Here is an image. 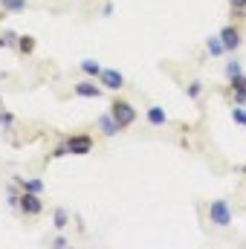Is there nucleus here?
I'll return each instance as SVG.
<instances>
[{
	"label": "nucleus",
	"instance_id": "nucleus-17",
	"mask_svg": "<svg viewBox=\"0 0 246 249\" xmlns=\"http://www.w3.org/2000/svg\"><path fill=\"white\" fill-rule=\"evenodd\" d=\"M226 93H229V102L232 105H246V87L244 84H226Z\"/></svg>",
	"mask_w": 246,
	"mask_h": 249
},
{
	"label": "nucleus",
	"instance_id": "nucleus-7",
	"mask_svg": "<svg viewBox=\"0 0 246 249\" xmlns=\"http://www.w3.org/2000/svg\"><path fill=\"white\" fill-rule=\"evenodd\" d=\"M18 212H20V214H26V217L41 214V212H44V200H41V194L23 191V194H20V203H18Z\"/></svg>",
	"mask_w": 246,
	"mask_h": 249
},
{
	"label": "nucleus",
	"instance_id": "nucleus-12",
	"mask_svg": "<svg viewBox=\"0 0 246 249\" xmlns=\"http://www.w3.org/2000/svg\"><path fill=\"white\" fill-rule=\"evenodd\" d=\"M241 75H246L244 61H241V58H229L226 67H223V78H226V81H235V78H241Z\"/></svg>",
	"mask_w": 246,
	"mask_h": 249
},
{
	"label": "nucleus",
	"instance_id": "nucleus-3",
	"mask_svg": "<svg viewBox=\"0 0 246 249\" xmlns=\"http://www.w3.org/2000/svg\"><path fill=\"white\" fill-rule=\"evenodd\" d=\"M217 35H220V41H223V47H226V53H229V55H235V53L244 47V29H241L235 20L223 23Z\"/></svg>",
	"mask_w": 246,
	"mask_h": 249
},
{
	"label": "nucleus",
	"instance_id": "nucleus-16",
	"mask_svg": "<svg viewBox=\"0 0 246 249\" xmlns=\"http://www.w3.org/2000/svg\"><path fill=\"white\" fill-rule=\"evenodd\" d=\"M183 90H185V96H188L194 105H200V99H203V78H191Z\"/></svg>",
	"mask_w": 246,
	"mask_h": 249
},
{
	"label": "nucleus",
	"instance_id": "nucleus-5",
	"mask_svg": "<svg viewBox=\"0 0 246 249\" xmlns=\"http://www.w3.org/2000/svg\"><path fill=\"white\" fill-rule=\"evenodd\" d=\"M99 84L105 87V90H110V93H119L127 87V78H124L122 70H113V67H105L102 70V75H99Z\"/></svg>",
	"mask_w": 246,
	"mask_h": 249
},
{
	"label": "nucleus",
	"instance_id": "nucleus-24",
	"mask_svg": "<svg viewBox=\"0 0 246 249\" xmlns=\"http://www.w3.org/2000/svg\"><path fill=\"white\" fill-rule=\"evenodd\" d=\"M113 12H116V6H113V3H105V6H102V18H110Z\"/></svg>",
	"mask_w": 246,
	"mask_h": 249
},
{
	"label": "nucleus",
	"instance_id": "nucleus-26",
	"mask_svg": "<svg viewBox=\"0 0 246 249\" xmlns=\"http://www.w3.org/2000/svg\"><path fill=\"white\" fill-rule=\"evenodd\" d=\"M3 15H6V12H0V18H3Z\"/></svg>",
	"mask_w": 246,
	"mask_h": 249
},
{
	"label": "nucleus",
	"instance_id": "nucleus-20",
	"mask_svg": "<svg viewBox=\"0 0 246 249\" xmlns=\"http://www.w3.org/2000/svg\"><path fill=\"white\" fill-rule=\"evenodd\" d=\"M232 122L238 127H246V105H232Z\"/></svg>",
	"mask_w": 246,
	"mask_h": 249
},
{
	"label": "nucleus",
	"instance_id": "nucleus-14",
	"mask_svg": "<svg viewBox=\"0 0 246 249\" xmlns=\"http://www.w3.org/2000/svg\"><path fill=\"white\" fill-rule=\"evenodd\" d=\"M78 70H81V72H84V78H99V75H102V70H105V67H102V64L96 61V58H84V61L78 64Z\"/></svg>",
	"mask_w": 246,
	"mask_h": 249
},
{
	"label": "nucleus",
	"instance_id": "nucleus-25",
	"mask_svg": "<svg viewBox=\"0 0 246 249\" xmlns=\"http://www.w3.org/2000/svg\"><path fill=\"white\" fill-rule=\"evenodd\" d=\"M0 107H3V96H0Z\"/></svg>",
	"mask_w": 246,
	"mask_h": 249
},
{
	"label": "nucleus",
	"instance_id": "nucleus-1",
	"mask_svg": "<svg viewBox=\"0 0 246 249\" xmlns=\"http://www.w3.org/2000/svg\"><path fill=\"white\" fill-rule=\"evenodd\" d=\"M96 148V139L90 133H72V136H64L58 142V148H53V160L58 157H87L90 151Z\"/></svg>",
	"mask_w": 246,
	"mask_h": 249
},
{
	"label": "nucleus",
	"instance_id": "nucleus-10",
	"mask_svg": "<svg viewBox=\"0 0 246 249\" xmlns=\"http://www.w3.org/2000/svg\"><path fill=\"white\" fill-rule=\"evenodd\" d=\"M203 50H206L209 58H226V55H229L226 47H223V41H220V35H209V38L203 41Z\"/></svg>",
	"mask_w": 246,
	"mask_h": 249
},
{
	"label": "nucleus",
	"instance_id": "nucleus-6",
	"mask_svg": "<svg viewBox=\"0 0 246 249\" xmlns=\"http://www.w3.org/2000/svg\"><path fill=\"white\" fill-rule=\"evenodd\" d=\"M72 93L78 96V99H105V87L99 84V78H81L75 87H72Z\"/></svg>",
	"mask_w": 246,
	"mask_h": 249
},
{
	"label": "nucleus",
	"instance_id": "nucleus-8",
	"mask_svg": "<svg viewBox=\"0 0 246 249\" xmlns=\"http://www.w3.org/2000/svg\"><path fill=\"white\" fill-rule=\"evenodd\" d=\"M12 183H18L20 191H32V194H44V191H47L44 177H23V174H15V177H12Z\"/></svg>",
	"mask_w": 246,
	"mask_h": 249
},
{
	"label": "nucleus",
	"instance_id": "nucleus-9",
	"mask_svg": "<svg viewBox=\"0 0 246 249\" xmlns=\"http://www.w3.org/2000/svg\"><path fill=\"white\" fill-rule=\"evenodd\" d=\"M99 130H102V133H105V136H107V139H110V136H119V133H122L124 127L119 122H116V116H113V113H110V110H107V113H102V116H99Z\"/></svg>",
	"mask_w": 246,
	"mask_h": 249
},
{
	"label": "nucleus",
	"instance_id": "nucleus-2",
	"mask_svg": "<svg viewBox=\"0 0 246 249\" xmlns=\"http://www.w3.org/2000/svg\"><path fill=\"white\" fill-rule=\"evenodd\" d=\"M206 214H209V223L217 226V229H226V226H232V220H235V212H232L229 197H214V200L209 203Z\"/></svg>",
	"mask_w": 246,
	"mask_h": 249
},
{
	"label": "nucleus",
	"instance_id": "nucleus-18",
	"mask_svg": "<svg viewBox=\"0 0 246 249\" xmlns=\"http://www.w3.org/2000/svg\"><path fill=\"white\" fill-rule=\"evenodd\" d=\"M18 38H20V35H18L15 29H3V32H0V50H15V47H18Z\"/></svg>",
	"mask_w": 246,
	"mask_h": 249
},
{
	"label": "nucleus",
	"instance_id": "nucleus-13",
	"mask_svg": "<svg viewBox=\"0 0 246 249\" xmlns=\"http://www.w3.org/2000/svg\"><path fill=\"white\" fill-rule=\"evenodd\" d=\"M35 47H38V41H35L32 35H20V38H18V47H15V53H20L23 58H29V55L35 53Z\"/></svg>",
	"mask_w": 246,
	"mask_h": 249
},
{
	"label": "nucleus",
	"instance_id": "nucleus-23",
	"mask_svg": "<svg viewBox=\"0 0 246 249\" xmlns=\"http://www.w3.org/2000/svg\"><path fill=\"white\" fill-rule=\"evenodd\" d=\"M50 247H53V249H67V247H70V238H67L64 232H58V235L50 241Z\"/></svg>",
	"mask_w": 246,
	"mask_h": 249
},
{
	"label": "nucleus",
	"instance_id": "nucleus-15",
	"mask_svg": "<svg viewBox=\"0 0 246 249\" xmlns=\"http://www.w3.org/2000/svg\"><path fill=\"white\" fill-rule=\"evenodd\" d=\"M29 9V0H0V12L6 15H20Z\"/></svg>",
	"mask_w": 246,
	"mask_h": 249
},
{
	"label": "nucleus",
	"instance_id": "nucleus-11",
	"mask_svg": "<svg viewBox=\"0 0 246 249\" xmlns=\"http://www.w3.org/2000/svg\"><path fill=\"white\" fill-rule=\"evenodd\" d=\"M145 119H148L151 127H165V124H168V113H165L162 105H151V107L145 110Z\"/></svg>",
	"mask_w": 246,
	"mask_h": 249
},
{
	"label": "nucleus",
	"instance_id": "nucleus-4",
	"mask_svg": "<svg viewBox=\"0 0 246 249\" xmlns=\"http://www.w3.org/2000/svg\"><path fill=\"white\" fill-rule=\"evenodd\" d=\"M110 113L116 116V122L122 124L124 130H127L130 124L136 122V119H139V113H136V107H133V105H130L127 99H113V102H110Z\"/></svg>",
	"mask_w": 246,
	"mask_h": 249
},
{
	"label": "nucleus",
	"instance_id": "nucleus-21",
	"mask_svg": "<svg viewBox=\"0 0 246 249\" xmlns=\"http://www.w3.org/2000/svg\"><path fill=\"white\" fill-rule=\"evenodd\" d=\"M226 3H229V9H232V18H235V20H241V18L246 15V0H226Z\"/></svg>",
	"mask_w": 246,
	"mask_h": 249
},
{
	"label": "nucleus",
	"instance_id": "nucleus-19",
	"mask_svg": "<svg viewBox=\"0 0 246 249\" xmlns=\"http://www.w3.org/2000/svg\"><path fill=\"white\" fill-rule=\"evenodd\" d=\"M67 223H70V212H67V209H55V212H53V226H55V232H64Z\"/></svg>",
	"mask_w": 246,
	"mask_h": 249
},
{
	"label": "nucleus",
	"instance_id": "nucleus-22",
	"mask_svg": "<svg viewBox=\"0 0 246 249\" xmlns=\"http://www.w3.org/2000/svg\"><path fill=\"white\" fill-rule=\"evenodd\" d=\"M15 122H18V119H15V113H9V110H3V107H0V130H12Z\"/></svg>",
	"mask_w": 246,
	"mask_h": 249
}]
</instances>
